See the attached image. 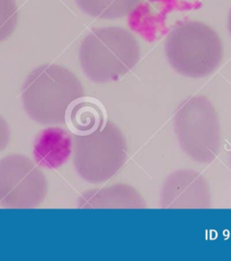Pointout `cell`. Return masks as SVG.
Masks as SVG:
<instances>
[{"label":"cell","mask_w":231,"mask_h":261,"mask_svg":"<svg viewBox=\"0 0 231 261\" xmlns=\"http://www.w3.org/2000/svg\"><path fill=\"white\" fill-rule=\"evenodd\" d=\"M84 97L79 78L59 65L32 70L22 88V102L29 117L42 124L62 123L73 102Z\"/></svg>","instance_id":"cell-1"},{"label":"cell","mask_w":231,"mask_h":261,"mask_svg":"<svg viewBox=\"0 0 231 261\" xmlns=\"http://www.w3.org/2000/svg\"><path fill=\"white\" fill-rule=\"evenodd\" d=\"M73 164L81 179L89 184L106 182L126 163L125 136L114 122H105L100 129L73 140Z\"/></svg>","instance_id":"cell-5"},{"label":"cell","mask_w":231,"mask_h":261,"mask_svg":"<svg viewBox=\"0 0 231 261\" xmlns=\"http://www.w3.org/2000/svg\"><path fill=\"white\" fill-rule=\"evenodd\" d=\"M73 150V140L69 133L59 127H50L37 135L32 153L42 167L57 169L68 161Z\"/></svg>","instance_id":"cell-9"},{"label":"cell","mask_w":231,"mask_h":261,"mask_svg":"<svg viewBox=\"0 0 231 261\" xmlns=\"http://www.w3.org/2000/svg\"><path fill=\"white\" fill-rule=\"evenodd\" d=\"M138 39L119 27L94 29L81 42L79 58L83 73L97 84L118 81L140 58Z\"/></svg>","instance_id":"cell-2"},{"label":"cell","mask_w":231,"mask_h":261,"mask_svg":"<svg viewBox=\"0 0 231 261\" xmlns=\"http://www.w3.org/2000/svg\"><path fill=\"white\" fill-rule=\"evenodd\" d=\"M160 202L163 208H211V190L207 179L192 170L174 171L162 185Z\"/></svg>","instance_id":"cell-7"},{"label":"cell","mask_w":231,"mask_h":261,"mask_svg":"<svg viewBox=\"0 0 231 261\" xmlns=\"http://www.w3.org/2000/svg\"><path fill=\"white\" fill-rule=\"evenodd\" d=\"M9 141H10V129L7 121L0 115V151L6 149Z\"/></svg>","instance_id":"cell-13"},{"label":"cell","mask_w":231,"mask_h":261,"mask_svg":"<svg viewBox=\"0 0 231 261\" xmlns=\"http://www.w3.org/2000/svg\"><path fill=\"white\" fill-rule=\"evenodd\" d=\"M66 120L74 134L88 135L100 129L105 123V114L97 101L82 97L73 102Z\"/></svg>","instance_id":"cell-10"},{"label":"cell","mask_w":231,"mask_h":261,"mask_svg":"<svg viewBox=\"0 0 231 261\" xmlns=\"http://www.w3.org/2000/svg\"><path fill=\"white\" fill-rule=\"evenodd\" d=\"M228 160H229V166H230L231 169V150L229 151V155H228Z\"/></svg>","instance_id":"cell-15"},{"label":"cell","mask_w":231,"mask_h":261,"mask_svg":"<svg viewBox=\"0 0 231 261\" xmlns=\"http://www.w3.org/2000/svg\"><path fill=\"white\" fill-rule=\"evenodd\" d=\"M167 60L175 72L190 78L213 73L222 61L219 35L199 21H184L172 29L166 41Z\"/></svg>","instance_id":"cell-3"},{"label":"cell","mask_w":231,"mask_h":261,"mask_svg":"<svg viewBox=\"0 0 231 261\" xmlns=\"http://www.w3.org/2000/svg\"><path fill=\"white\" fill-rule=\"evenodd\" d=\"M48 184L44 172L32 160L21 154L0 160V206L31 208L45 200Z\"/></svg>","instance_id":"cell-6"},{"label":"cell","mask_w":231,"mask_h":261,"mask_svg":"<svg viewBox=\"0 0 231 261\" xmlns=\"http://www.w3.org/2000/svg\"><path fill=\"white\" fill-rule=\"evenodd\" d=\"M18 11L15 0H0V42L8 39L16 30Z\"/></svg>","instance_id":"cell-12"},{"label":"cell","mask_w":231,"mask_h":261,"mask_svg":"<svg viewBox=\"0 0 231 261\" xmlns=\"http://www.w3.org/2000/svg\"><path fill=\"white\" fill-rule=\"evenodd\" d=\"M179 145L196 163H211L221 147V130L215 107L207 97L194 95L179 105L174 117Z\"/></svg>","instance_id":"cell-4"},{"label":"cell","mask_w":231,"mask_h":261,"mask_svg":"<svg viewBox=\"0 0 231 261\" xmlns=\"http://www.w3.org/2000/svg\"><path fill=\"white\" fill-rule=\"evenodd\" d=\"M81 11L100 19H118L127 16L140 0H75Z\"/></svg>","instance_id":"cell-11"},{"label":"cell","mask_w":231,"mask_h":261,"mask_svg":"<svg viewBox=\"0 0 231 261\" xmlns=\"http://www.w3.org/2000/svg\"><path fill=\"white\" fill-rule=\"evenodd\" d=\"M227 27H228V31L230 33L231 35V8L228 13V19H227Z\"/></svg>","instance_id":"cell-14"},{"label":"cell","mask_w":231,"mask_h":261,"mask_svg":"<svg viewBox=\"0 0 231 261\" xmlns=\"http://www.w3.org/2000/svg\"><path fill=\"white\" fill-rule=\"evenodd\" d=\"M81 208H145L146 201L134 187L117 184L94 189L80 197Z\"/></svg>","instance_id":"cell-8"}]
</instances>
